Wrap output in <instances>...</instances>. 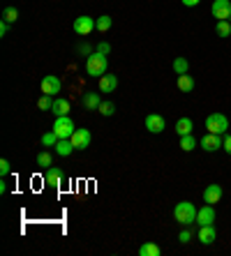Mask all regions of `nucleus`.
Listing matches in <instances>:
<instances>
[{"label":"nucleus","instance_id":"1","mask_svg":"<svg viewBox=\"0 0 231 256\" xmlns=\"http://www.w3.org/2000/svg\"><path fill=\"white\" fill-rule=\"evenodd\" d=\"M174 220L180 224V226H192L196 224V208L192 201H180L176 203V208H174Z\"/></svg>","mask_w":231,"mask_h":256},{"label":"nucleus","instance_id":"2","mask_svg":"<svg viewBox=\"0 0 231 256\" xmlns=\"http://www.w3.org/2000/svg\"><path fill=\"white\" fill-rule=\"evenodd\" d=\"M106 67H109V58L104 54H100V51H95V54H90L88 58H86V72H88V76H104L106 74Z\"/></svg>","mask_w":231,"mask_h":256},{"label":"nucleus","instance_id":"3","mask_svg":"<svg viewBox=\"0 0 231 256\" xmlns=\"http://www.w3.org/2000/svg\"><path fill=\"white\" fill-rule=\"evenodd\" d=\"M206 130L210 134H224L229 130V118L224 114H210L206 118Z\"/></svg>","mask_w":231,"mask_h":256},{"label":"nucleus","instance_id":"4","mask_svg":"<svg viewBox=\"0 0 231 256\" xmlns=\"http://www.w3.org/2000/svg\"><path fill=\"white\" fill-rule=\"evenodd\" d=\"M74 130H76V127H74V122H72L70 116H58V118H56L54 132L58 134V138H72Z\"/></svg>","mask_w":231,"mask_h":256},{"label":"nucleus","instance_id":"5","mask_svg":"<svg viewBox=\"0 0 231 256\" xmlns=\"http://www.w3.org/2000/svg\"><path fill=\"white\" fill-rule=\"evenodd\" d=\"M92 30H98V18L86 16V14H84V16H76V18H74V32H76V35L88 37Z\"/></svg>","mask_w":231,"mask_h":256},{"label":"nucleus","instance_id":"6","mask_svg":"<svg viewBox=\"0 0 231 256\" xmlns=\"http://www.w3.org/2000/svg\"><path fill=\"white\" fill-rule=\"evenodd\" d=\"M210 14H213L218 21H229L231 18V0H213Z\"/></svg>","mask_w":231,"mask_h":256},{"label":"nucleus","instance_id":"7","mask_svg":"<svg viewBox=\"0 0 231 256\" xmlns=\"http://www.w3.org/2000/svg\"><path fill=\"white\" fill-rule=\"evenodd\" d=\"M60 78L56 76V74H46V76L42 78V84H40V88H42V95H51L56 97L58 92H60Z\"/></svg>","mask_w":231,"mask_h":256},{"label":"nucleus","instance_id":"8","mask_svg":"<svg viewBox=\"0 0 231 256\" xmlns=\"http://www.w3.org/2000/svg\"><path fill=\"white\" fill-rule=\"evenodd\" d=\"M222 143H224L222 134H210V132H208L206 136L199 138V146L206 150V152H215V150H220L222 148Z\"/></svg>","mask_w":231,"mask_h":256},{"label":"nucleus","instance_id":"9","mask_svg":"<svg viewBox=\"0 0 231 256\" xmlns=\"http://www.w3.org/2000/svg\"><path fill=\"white\" fill-rule=\"evenodd\" d=\"M70 141L74 143V148L76 150H86L88 146H90V141H92V134H90L88 127H84V130H74V134H72Z\"/></svg>","mask_w":231,"mask_h":256},{"label":"nucleus","instance_id":"10","mask_svg":"<svg viewBox=\"0 0 231 256\" xmlns=\"http://www.w3.org/2000/svg\"><path fill=\"white\" fill-rule=\"evenodd\" d=\"M146 130L150 132V134H162V132L166 130V120L160 114H148L146 116Z\"/></svg>","mask_w":231,"mask_h":256},{"label":"nucleus","instance_id":"11","mask_svg":"<svg viewBox=\"0 0 231 256\" xmlns=\"http://www.w3.org/2000/svg\"><path fill=\"white\" fill-rule=\"evenodd\" d=\"M215 220H218V214H215V208L210 206V203H206L204 208L196 210V224H199V226H206V224H215Z\"/></svg>","mask_w":231,"mask_h":256},{"label":"nucleus","instance_id":"12","mask_svg":"<svg viewBox=\"0 0 231 256\" xmlns=\"http://www.w3.org/2000/svg\"><path fill=\"white\" fill-rule=\"evenodd\" d=\"M62 178H65L62 168H58V166L44 168V182H46V185H51V187H60V185H62Z\"/></svg>","mask_w":231,"mask_h":256},{"label":"nucleus","instance_id":"13","mask_svg":"<svg viewBox=\"0 0 231 256\" xmlns=\"http://www.w3.org/2000/svg\"><path fill=\"white\" fill-rule=\"evenodd\" d=\"M199 242L201 244H213L215 240H218V228H215V224H206V226H199Z\"/></svg>","mask_w":231,"mask_h":256},{"label":"nucleus","instance_id":"14","mask_svg":"<svg viewBox=\"0 0 231 256\" xmlns=\"http://www.w3.org/2000/svg\"><path fill=\"white\" fill-rule=\"evenodd\" d=\"M222 187L220 185H208L206 190H204V201L210 203V206H215V203H220V198H222Z\"/></svg>","mask_w":231,"mask_h":256},{"label":"nucleus","instance_id":"15","mask_svg":"<svg viewBox=\"0 0 231 256\" xmlns=\"http://www.w3.org/2000/svg\"><path fill=\"white\" fill-rule=\"evenodd\" d=\"M74 143L70 141V138H58V143H56V155H60V157H70L74 152Z\"/></svg>","mask_w":231,"mask_h":256},{"label":"nucleus","instance_id":"16","mask_svg":"<svg viewBox=\"0 0 231 256\" xmlns=\"http://www.w3.org/2000/svg\"><path fill=\"white\" fill-rule=\"evenodd\" d=\"M116 86H118V78H116L114 74H104V76H100V90H102V92H114Z\"/></svg>","mask_w":231,"mask_h":256},{"label":"nucleus","instance_id":"17","mask_svg":"<svg viewBox=\"0 0 231 256\" xmlns=\"http://www.w3.org/2000/svg\"><path fill=\"white\" fill-rule=\"evenodd\" d=\"M176 86H178V90H180V92H192V90H194V78L190 76V74H180V76H178V81H176Z\"/></svg>","mask_w":231,"mask_h":256},{"label":"nucleus","instance_id":"18","mask_svg":"<svg viewBox=\"0 0 231 256\" xmlns=\"http://www.w3.org/2000/svg\"><path fill=\"white\" fill-rule=\"evenodd\" d=\"M192 127H194L192 118H178V120H176V134H178V136L192 134Z\"/></svg>","mask_w":231,"mask_h":256},{"label":"nucleus","instance_id":"19","mask_svg":"<svg viewBox=\"0 0 231 256\" xmlns=\"http://www.w3.org/2000/svg\"><path fill=\"white\" fill-rule=\"evenodd\" d=\"M51 111H54L56 118H58V116H70L72 106H70V102L67 100H60V97H58V100H54V108H51Z\"/></svg>","mask_w":231,"mask_h":256},{"label":"nucleus","instance_id":"20","mask_svg":"<svg viewBox=\"0 0 231 256\" xmlns=\"http://www.w3.org/2000/svg\"><path fill=\"white\" fill-rule=\"evenodd\" d=\"M81 102H84V106L88 108V111H92V108H100V104H102V100H100L98 92H86V95L81 97Z\"/></svg>","mask_w":231,"mask_h":256},{"label":"nucleus","instance_id":"21","mask_svg":"<svg viewBox=\"0 0 231 256\" xmlns=\"http://www.w3.org/2000/svg\"><path fill=\"white\" fill-rule=\"evenodd\" d=\"M160 254H162V250L155 242H144L139 247V256H160Z\"/></svg>","mask_w":231,"mask_h":256},{"label":"nucleus","instance_id":"22","mask_svg":"<svg viewBox=\"0 0 231 256\" xmlns=\"http://www.w3.org/2000/svg\"><path fill=\"white\" fill-rule=\"evenodd\" d=\"M196 146H199V141H196L192 134H185V136H180V150H185V152H192Z\"/></svg>","mask_w":231,"mask_h":256},{"label":"nucleus","instance_id":"23","mask_svg":"<svg viewBox=\"0 0 231 256\" xmlns=\"http://www.w3.org/2000/svg\"><path fill=\"white\" fill-rule=\"evenodd\" d=\"M37 166H42V168L54 166V155H51L49 150H42V152L37 155Z\"/></svg>","mask_w":231,"mask_h":256},{"label":"nucleus","instance_id":"24","mask_svg":"<svg viewBox=\"0 0 231 256\" xmlns=\"http://www.w3.org/2000/svg\"><path fill=\"white\" fill-rule=\"evenodd\" d=\"M188 70H190V62L185 58H180V56H178V58L174 60V72L180 76V74H188Z\"/></svg>","mask_w":231,"mask_h":256},{"label":"nucleus","instance_id":"25","mask_svg":"<svg viewBox=\"0 0 231 256\" xmlns=\"http://www.w3.org/2000/svg\"><path fill=\"white\" fill-rule=\"evenodd\" d=\"M56 143H58V134H56L54 130L46 132V134L42 136V146H44V148H56Z\"/></svg>","mask_w":231,"mask_h":256},{"label":"nucleus","instance_id":"26","mask_svg":"<svg viewBox=\"0 0 231 256\" xmlns=\"http://www.w3.org/2000/svg\"><path fill=\"white\" fill-rule=\"evenodd\" d=\"M215 32H218L220 37H229L231 35V24H229V21H218V26H215Z\"/></svg>","mask_w":231,"mask_h":256},{"label":"nucleus","instance_id":"27","mask_svg":"<svg viewBox=\"0 0 231 256\" xmlns=\"http://www.w3.org/2000/svg\"><path fill=\"white\" fill-rule=\"evenodd\" d=\"M2 18H5L7 24H16L18 10H16V7H5V12H2Z\"/></svg>","mask_w":231,"mask_h":256},{"label":"nucleus","instance_id":"28","mask_svg":"<svg viewBox=\"0 0 231 256\" xmlns=\"http://www.w3.org/2000/svg\"><path fill=\"white\" fill-rule=\"evenodd\" d=\"M98 111H100L102 116H106V118H109V116H114V114H116V104H114V102H102Z\"/></svg>","mask_w":231,"mask_h":256},{"label":"nucleus","instance_id":"29","mask_svg":"<svg viewBox=\"0 0 231 256\" xmlns=\"http://www.w3.org/2000/svg\"><path fill=\"white\" fill-rule=\"evenodd\" d=\"M37 106L42 108V111H51V108H54V97H51V95H42V97H40V102H37Z\"/></svg>","mask_w":231,"mask_h":256},{"label":"nucleus","instance_id":"30","mask_svg":"<svg viewBox=\"0 0 231 256\" xmlns=\"http://www.w3.org/2000/svg\"><path fill=\"white\" fill-rule=\"evenodd\" d=\"M111 24H114V21H111V16H106V14H104V16L98 18V30H100V32H106V30L111 28Z\"/></svg>","mask_w":231,"mask_h":256},{"label":"nucleus","instance_id":"31","mask_svg":"<svg viewBox=\"0 0 231 256\" xmlns=\"http://www.w3.org/2000/svg\"><path fill=\"white\" fill-rule=\"evenodd\" d=\"M10 173H12V164H10L7 160H0V176L5 178V176H10Z\"/></svg>","mask_w":231,"mask_h":256},{"label":"nucleus","instance_id":"32","mask_svg":"<svg viewBox=\"0 0 231 256\" xmlns=\"http://www.w3.org/2000/svg\"><path fill=\"white\" fill-rule=\"evenodd\" d=\"M178 240H180L182 244L192 242V231H190V228H182V231H180V236H178Z\"/></svg>","mask_w":231,"mask_h":256},{"label":"nucleus","instance_id":"33","mask_svg":"<svg viewBox=\"0 0 231 256\" xmlns=\"http://www.w3.org/2000/svg\"><path fill=\"white\" fill-rule=\"evenodd\" d=\"M98 51H100V54H104V56H109L111 54V44L109 42H100L98 44Z\"/></svg>","mask_w":231,"mask_h":256},{"label":"nucleus","instance_id":"34","mask_svg":"<svg viewBox=\"0 0 231 256\" xmlns=\"http://www.w3.org/2000/svg\"><path fill=\"white\" fill-rule=\"evenodd\" d=\"M79 54H81V56H86V58H88V56H90V54H92V48H90V44H81V46H79Z\"/></svg>","mask_w":231,"mask_h":256},{"label":"nucleus","instance_id":"35","mask_svg":"<svg viewBox=\"0 0 231 256\" xmlns=\"http://www.w3.org/2000/svg\"><path fill=\"white\" fill-rule=\"evenodd\" d=\"M222 148L226 150V155H231V134H229V136H224V143H222Z\"/></svg>","mask_w":231,"mask_h":256},{"label":"nucleus","instance_id":"36","mask_svg":"<svg viewBox=\"0 0 231 256\" xmlns=\"http://www.w3.org/2000/svg\"><path fill=\"white\" fill-rule=\"evenodd\" d=\"M7 30H10V24H7L5 18H2V21H0V35L5 37V35H7Z\"/></svg>","mask_w":231,"mask_h":256},{"label":"nucleus","instance_id":"37","mask_svg":"<svg viewBox=\"0 0 231 256\" xmlns=\"http://www.w3.org/2000/svg\"><path fill=\"white\" fill-rule=\"evenodd\" d=\"M180 2H182L185 7H196V5L201 2V0H180Z\"/></svg>","mask_w":231,"mask_h":256},{"label":"nucleus","instance_id":"38","mask_svg":"<svg viewBox=\"0 0 231 256\" xmlns=\"http://www.w3.org/2000/svg\"><path fill=\"white\" fill-rule=\"evenodd\" d=\"M5 192H7V182L5 180H0V194H5Z\"/></svg>","mask_w":231,"mask_h":256}]
</instances>
